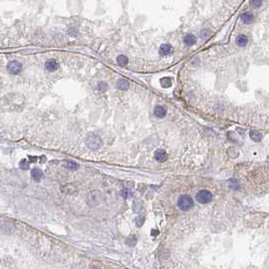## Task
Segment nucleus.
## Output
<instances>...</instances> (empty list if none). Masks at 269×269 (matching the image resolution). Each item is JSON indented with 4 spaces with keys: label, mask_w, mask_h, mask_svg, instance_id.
Here are the masks:
<instances>
[{
    "label": "nucleus",
    "mask_w": 269,
    "mask_h": 269,
    "mask_svg": "<svg viewBox=\"0 0 269 269\" xmlns=\"http://www.w3.org/2000/svg\"><path fill=\"white\" fill-rule=\"evenodd\" d=\"M121 195L123 196V198H128V196L131 195V192H130V191L128 189H123V191L121 192Z\"/></svg>",
    "instance_id": "22"
},
{
    "label": "nucleus",
    "mask_w": 269,
    "mask_h": 269,
    "mask_svg": "<svg viewBox=\"0 0 269 269\" xmlns=\"http://www.w3.org/2000/svg\"><path fill=\"white\" fill-rule=\"evenodd\" d=\"M28 167H29V165H28V163H27L26 159H22L21 161H20V168H21V170H27Z\"/></svg>",
    "instance_id": "20"
},
{
    "label": "nucleus",
    "mask_w": 269,
    "mask_h": 269,
    "mask_svg": "<svg viewBox=\"0 0 269 269\" xmlns=\"http://www.w3.org/2000/svg\"><path fill=\"white\" fill-rule=\"evenodd\" d=\"M63 166L65 168H67V170H76L79 168V164L76 163V161H73V160H65L63 163Z\"/></svg>",
    "instance_id": "9"
},
{
    "label": "nucleus",
    "mask_w": 269,
    "mask_h": 269,
    "mask_svg": "<svg viewBox=\"0 0 269 269\" xmlns=\"http://www.w3.org/2000/svg\"><path fill=\"white\" fill-rule=\"evenodd\" d=\"M236 43L238 44L239 47H244L247 46L248 43V37L246 35H244V34H240V35L237 36L236 39Z\"/></svg>",
    "instance_id": "12"
},
{
    "label": "nucleus",
    "mask_w": 269,
    "mask_h": 269,
    "mask_svg": "<svg viewBox=\"0 0 269 269\" xmlns=\"http://www.w3.org/2000/svg\"><path fill=\"white\" fill-rule=\"evenodd\" d=\"M250 137H251V139H253L254 141L258 142V141H260L262 139V134L257 130H251L250 131Z\"/></svg>",
    "instance_id": "15"
},
{
    "label": "nucleus",
    "mask_w": 269,
    "mask_h": 269,
    "mask_svg": "<svg viewBox=\"0 0 269 269\" xmlns=\"http://www.w3.org/2000/svg\"><path fill=\"white\" fill-rule=\"evenodd\" d=\"M117 63H118L119 65H121V67H124V65H126L127 63H128V58H127V57L121 54V56L117 58Z\"/></svg>",
    "instance_id": "16"
},
{
    "label": "nucleus",
    "mask_w": 269,
    "mask_h": 269,
    "mask_svg": "<svg viewBox=\"0 0 269 269\" xmlns=\"http://www.w3.org/2000/svg\"><path fill=\"white\" fill-rule=\"evenodd\" d=\"M177 205L182 211H188L194 206V202H192V199L189 196L182 195L177 200Z\"/></svg>",
    "instance_id": "1"
},
{
    "label": "nucleus",
    "mask_w": 269,
    "mask_h": 269,
    "mask_svg": "<svg viewBox=\"0 0 269 269\" xmlns=\"http://www.w3.org/2000/svg\"><path fill=\"white\" fill-rule=\"evenodd\" d=\"M210 35H211V30L210 29H203L201 32V37L203 39H207Z\"/></svg>",
    "instance_id": "18"
},
{
    "label": "nucleus",
    "mask_w": 269,
    "mask_h": 269,
    "mask_svg": "<svg viewBox=\"0 0 269 269\" xmlns=\"http://www.w3.org/2000/svg\"><path fill=\"white\" fill-rule=\"evenodd\" d=\"M87 144L90 148L97 149V148L101 145V139H100L97 135H91L87 140Z\"/></svg>",
    "instance_id": "4"
},
{
    "label": "nucleus",
    "mask_w": 269,
    "mask_h": 269,
    "mask_svg": "<svg viewBox=\"0 0 269 269\" xmlns=\"http://www.w3.org/2000/svg\"><path fill=\"white\" fill-rule=\"evenodd\" d=\"M107 88H108V85H107L105 82H102V83H100V84H99V89H100V91L105 92Z\"/></svg>",
    "instance_id": "21"
},
{
    "label": "nucleus",
    "mask_w": 269,
    "mask_h": 269,
    "mask_svg": "<svg viewBox=\"0 0 269 269\" xmlns=\"http://www.w3.org/2000/svg\"><path fill=\"white\" fill-rule=\"evenodd\" d=\"M160 83H161V86L164 88H168L171 86V80L170 78H163L160 80Z\"/></svg>",
    "instance_id": "17"
},
{
    "label": "nucleus",
    "mask_w": 269,
    "mask_h": 269,
    "mask_svg": "<svg viewBox=\"0 0 269 269\" xmlns=\"http://www.w3.org/2000/svg\"><path fill=\"white\" fill-rule=\"evenodd\" d=\"M184 43L187 44V46L192 47V46H194V44L196 43V36L194 35V34L189 33V34H187V35L185 36Z\"/></svg>",
    "instance_id": "11"
},
{
    "label": "nucleus",
    "mask_w": 269,
    "mask_h": 269,
    "mask_svg": "<svg viewBox=\"0 0 269 269\" xmlns=\"http://www.w3.org/2000/svg\"><path fill=\"white\" fill-rule=\"evenodd\" d=\"M213 199V195L211 192L207 191V189H203V191H200L198 194H196V201L201 204H208L212 201Z\"/></svg>",
    "instance_id": "2"
},
{
    "label": "nucleus",
    "mask_w": 269,
    "mask_h": 269,
    "mask_svg": "<svg viewBox=\"0 0 269 269\" xmlns=\"http://www.w3.org/2000/svg\"><path fill=\"white\" fill-rule=\"evenodd\" d=\"M241 19L245 24H250V23L253 22L254 20V16L251 12H244L241 14Z\"/></svg>",
    "instance_id": "8"
},
{
    "label": "nucleus",
    "mask_w": 269,
    "mask_h": 269,
    "mask_svg": "<svg viewBox=\"0 0 269 269\" xmlns=\"http://www.w3.org/2000/svg\"><path fill=\"white\" fill-rule=\"evenodd\" d=\"M250 4L251 6H253L254 8H258L262 5V0H251Z\"/></svg>",
    "instance_id": "19"
},
{
    "label": "nucleus",
    "mask_w": 269,
    "mask_h": 269,
    "mask_svg": "<svg viewBox=\"0 0 269 269\" xmlns=\"http://www.w3.org/2000/svg\"><path fill=\"white\" fill-rule=\"evenodd\" d=\"M32 177L35 181H40L43 178V172L39 168H33L32 171Z\"/></svg>",
    "instance_id": "10"
},
{
    "label": "nucleus",
    "mask_w": 269,
    "mask_h": 269,
    "mask_svg": "<svg viewBox=\"0 0 269 269\" xmlns=\"http://www.w3.org/2000/svg\"><path fill=\"white\" fill-rule=\"evenodd\" d=\"M117 87L121 90V91H126V90L129 89V83L126 80H124V79H121V80H119L118 83H117Z\"/></svg>",
    "instance_id": "14"
},
{
    "label": "nucleus",
    "mask_w": 269,
    "mask_h": 269,
    "mask_svg": "<svg viewBox=\"0 0 269 269\" xmlns=\"http://www.w3.org/2000/svg\"><path fill=\"white\" fill-rule=\"evenodd\" d=\"M154 156H155V159L159 161V163H163V161L167 159V153L166 151H164L163 149H158L156 152H155Z\"/></svg>",
    "instance_id": "6"
},
{
    "label": "nucleus",
    "mask_w": 269,
    "mask_h": 269,
    "mask_svg": "<svg viewBox=\"0 0 269 269\" xmlns=\"http://www.w3.org/2000/svg\"><path fill=\"white\" fill-rule=\"evenodd\" d=\"M154 115L158 118H163L166 115V110L163 106H156L154 109Z\"/></svg>",
    "instance_id": "13"
},
{
    "label": "nucleus",
    "mask_w": 269,
    "mask_h": 269,
    "mask_svg": "<svg viewBox=\"0 0 269 269\" xmlns=\"http://www.w3.org/2000/svg\"><path fill=\"white\" fill-rule=\"evenodd\" d=\"M7 71L11 75H17L22 71V65L17 61H11L7 65Z\"/></svg>",
    "instance_id": "3"
},
{
    "label": "nucleus",
    "mask_w": 269,
    "mask_h": 269,
    "mask_svg": "<svg viewBox=\"0 0 269 269\" xmlns=\"http://www.w3.org/2000/svg\"><path fill=\"white\" fill-rule=\"evenodd\" d=\"M172 51H174V49H172V47L168 43L163 44L159 49L160 56H168V54H170Z\"/></svg>",
    "instance_id": "7"
},
{
    "label": "nucleus",
    "mask_w": 269,
    "mask_h": 269,
    "mask_svg": "<svg viewBox=\"0 0 269 269\" xmlns=\"http://www.w3.org/2000/svg\"><path fill=\"white\" fill-rule=\"evenodd\" d=\"M44 67H46V69L49 72H54L60 68V65H58V63L56 60H49L46 62Z\"/></svg>",
    "instance_id": "5"
}]
</instances>
